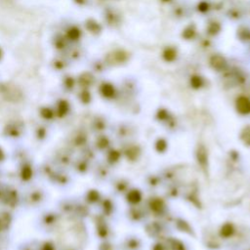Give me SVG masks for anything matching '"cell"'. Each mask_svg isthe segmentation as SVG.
<instances>
[{"instance_id":"6da1fadb","label":"cell","mask_w":250,"mask_h":250,"mask_svg":"<svg viewBox=\"0 0 250 250\" xmlns=\"http://www.w3.org/2000/svg\"><path fill=\"white\" fill-rule=\"evenodd\" d=\"M126 199L131 204H138L142 201V193L138 190H131L127 192Z\"/></svg>"},{"instance_id":"7a4b0ae2","label":"cell","mask_w":250,"mask_h":250,"mask_svg":"<svg viewBox=\"0 0 250 250\" xmlns=\"http://www.w3.org/2000/svg\"><path fill=\"white\" fill-rule=\"evenodd\" d=\"M237 110L241 115H247L250 112V101L244 97H241L240 99L237 100Z\"/></svg>"},{"instance_id":"3957f363","label":"cell","mask_w":250,"mask_h":250,"mask_svg":"<svg viewBox=\"0 0 250 250\" xmlns=\"http://www.w3.org/2000/svg\"><path fill=\"white\" fill-rule=\"evenodd\" d=\"M233 232H235V228H233V226L232 224H230V223L225 224L224 226H222V228L220 230L221 236L224 237H232Z\"/></svg>"},{"instance_id":"277c9868","label":"cell","mask_w":250,"mask_h":250,"mask_svg":"<svg viewBox=\"0 0 250 250\" xmlns=\"http://www.w3.org/2000/svg\"><path fill=\"white\" fill-rule=\"evenodd\" d=\"M163 206H164V204L162 202V200H160L159 198H156L155 200H152L151 203V208L156 212L161 210V209L163 208Z\"/></svg>"},{"instance_id":"5b68a950","label":"cell","mask_w":250,"mask_h":250,"mask_svg":"<svg viewBox=\"0 0 250 250\" xmlns=\"http://www.w3.org/2000/svg\"><path fill=\"white\" fill-rule=\"evenodd\" d=\"M167 148V144L163 139H159L156 143V150L160 152H163Z\"/></svg>"},{"instance_id":"8992f818","label":"cell","mask_w":250,"mask_h":250,"mask_svg":"<svg viewBox=\"0 0 250 250\" xmlns=\"http://www.w3.org/2000/svg\"><path fill=\"white\" fill-rule=\"evenodd\" d=\"M128 242H130V246H128V249H136L140 246V242H139V239H137L136 237H134V239H131L129 238L128 239Z\"/></svg>"},{"instance_id":"52a82bcc","label":"cell","mask_w":250,"mask_h":250,"mask_svg":"<svg viewBox=\"0 0 250 250\" xmlns=\"http://www.w3.org/2000/svg\"><path fill=\"white\" fill-rule=\"evenodd\" d=\"M154 249H157V250H165V247H164L162 244H160V243H156V244L154 246Z\"/></svg>"}]
</instances>
